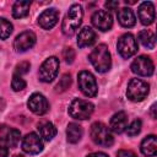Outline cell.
I'll list each match as a JSON object with an SVG mask.
<instances>
[{
    "label": "cell",
    "instance_id": "obj_15",
    "mask_svg": "<svg viewBox=\"0 0 157 157\" xmlns=\"http://www.w3.org/2000/svg\"><path fill=\"white\" fill-rule=\"evenodd\" d=\"M137 15H139V20L141 21L142 25L148 26L151 23H153L155 21V6L151 1H144L137 10Z\"/></svg>",
    "mask_w": 157,
    "mask_h": 157
},
{
    "label": "cell",
    "instance_id": "obj_26",
    "mask_svg": "<svg viewBox=\"0 0 157 157\" xmlns=\"http://www.w3.org/2000/svg\"><path fill=\"white\" fill-rule=\"evenodd\" d=\"M70 85H71V76L69 74H64L60 78V81L58 82V85L55 86V91L56 92H64L69 88Z\"/></svg>",
    "mask_w": 157,
    "mask_h": 157
},
{
    "label": "cell",
    "instance_id": "obj_34",
    "mask_svg": "<svg viewBox=\"0 0 157 157\" xmlns=\"http://www.w3.org/2000/svg\"><path fill=\"white\" fill-rule=\"evenodd\" d=\"M86 157H108V156L105 153H103V152H93V153H91V155H88Z\"/></svg>",
    "mask_w": 157,
    "mask_h": 157
},
{
    "label": "cell",
    "instance_id": "obj_35",
    "mask_svg": "<svg viewBox=\"0 0 157 157\" xmlns=\"http://www.w3.org/2000/svg\"><path fill=\"white\" fill-rule=\"evenodd\" d=\"M155 110H156V104H153V105L151 107V113H152V117H153V118H156V113H155Z\"/></svg>",
    "mask_w": 157,
    "mask_h": 157
},
{
    "label": "cell",
    "instance_id": "obj_19",
    "mask_svg": "<svg viewBox=\"0 0 157 157\" xmlns=\"http://www.w3.org/2000/svg\"><path fill=\"white\" fill-rule=\"evenodd\" d=\"M141 152L147 157H153L157 153V139L155 135H148L141 142Z\"/></svg>",
    "mask_w": 157,
    "mask_h": 157
},
{
    "label": "cell",
    "instance_id": "obj_32",
    "mask_svg": "<svg viewBox=\"0 0 157 157\" xmlns=\"http://www.w3.org/2000/svg\"><path fill=\"white\" fill-rule=\"evenodd\" d=\"M117 157H137V155L130 150H120L118 151Z\"/></svg>",
    "mask_w": 157,
    "mask_h": 157
},
{
    "label": "cell",
    "instance_id": "obj_14",
    "mask_svg": "<svg viewBox=\"0 0 157 157\" xmlns=\"http://www.w3.org/2000/svg\"><path fill=\"white\" fill-rule=\"evenodd\" d=\"M59 20V12L55 9H47L44 10L39 17H38V23L43 29H52Z\"/></svg>",
    "mask_w": 157,
    "mask_h": 157
},
{
    "label": "cell",
    "instance_id": "obj_25",
    "mask_svg": "<svg viewBox=\"0 0 157 157\" xmlns=\"http://www.w3.org/2000/svg\"><path fill=\"white\" fill-rule=\"evenodd\" d=\"M12 33V25L9 20L0 17V39H6Z\"/></svg>",
    "mask_w": 157,
    "mask_h": 157
},
{
    "label": "cell",
    "instance_id": "obj_6",
    "mask_svg": "<svg viewBox=\"0 0 157 157\" xmlns=\"http://www.w3.org/2000/svg\"><path fill=\"white\" fill-rule=\"evenodd\" d=\"M59 59L56 56H49L43 61V64L39 67L38 76L42 82H52L59 71Z\"/></svg>",
    "mask_w": 157,
    "mask_h": 157
},
{
    "label": "cell",
    "instance_id": "obj_18",
    "mask_svg": "<svg viewBox=\"0 0 157 157\" xmlns=\"http://www.w3.org/2000/svg\"><path fill=\"white\" fill-rule=\"evenodd\" d=\"M117 17H118L119 23H120L123 27H126V28H130V27H132V26L136 23L135 15H134L132 10L129 9V7H123V9L118 10Z\"/></svg>",
    "mask_w": 157,
    "mask_h": 157
},
{
    "label": "cell",
    "instance_id": "obj_1",
    "mask_svg": "<svg viewBox=\"0 0 157 157\" xmlns=\"http://www.w3.org/2000/svg\"><path fill=\"white\" fill-rule=\"evenodd\" d=\"M82 17H83V10L82 6L78 4H74L69 7L64 20H63V25H61V29L63 33L65 36H72L75 34V32L78 29V27L81 26L82 22Z\"/></svg>",
    "mask_w": 157,
    "mask_h": 157
},
{
    "label": "cell",
    "instance_id": "obj_3",
    "mask_svg": "<svg viewBox=\"0 0 157 157\" xmlns=\"http://www.w3.org/2000/svg\"><path fill=\"white\" fill-rule=\"evenodd\" d=\"M90 135H91L92 141L96 145H99V146H103V147H109L114 142V137L112 135L110 129L107 125H104L103 123H99V121H96L91 125Z\"/></svg>",
    "mask_w": 157,
    "mask_h": 157
},
{
    "label": "cell",
    "instance_id": "obj_33",
    "mask_svg": "<svg viewBox=\"0 0 157 157\" xmlns=\"http://www.w3.org/2000/svg\"><path fill=\"white\" fill-rule=\"evenodd\" d=\"M119 6V1H105V7L108 10H115Z\"/></svg>",
    "mask_w": 157,
    "mask_h": 157
},
{
    "label": "cell",
    "instance_id": "obj_8",
    "mask_svg": "<svg viewBox=\"0 0 157 157\" xmlns=\"http://www.w3.org/2000/svg\"><path fill=\"white\" fill-rule=\"evenodd\" d=\"M118 52L119 54L124 58L128 59L132 56L137 52V42L135 37L131 33H124L119 39H118Z\"/></svg>",
    "mask_w": 157,
    "mask_h": 157
},
{
    "label": "cell",
    "instance_id": "obj_27",
    "mask_svg": "<svg viewBox=\"0 0 157 157\" xmlns=\"http://www.w3.org/2000/svg\"><path fill=\"white\" fill-rule=\"evenodd\" d=\"M11 87H12V90H13L15 92H20V91H22V90L26 87V81H25L21 76L13 75L12 81H11Z\"/></svg>",
    "mask_w": 157,
    "mask_h": 157
},
{
    "label": "cell",
    "instance_id": "obj_21",
    "mask_svg": "<svg viewBox=\"0 0 157 157\" xmlns=\"http://www.w3.org/2000/svg\"><path fill=\"white\" fill-rule=\"evenodd\" d=\"M38 130H39L40 137H43L45 141L53 140V137L56 135V128L50 121H43L38 124Z\"/></svg>",
    "mask_w": 157,
    "mask_h": 157
},
{
    "label": "cell",
    "instance_id": "obj_7",
    "mask_svg": "<svg viewBox=\"0 0 157 157\" xmlns=\"http://www.w3.org/2000/svg\"><path fill=\"white\" fill-rule=\"evenodd\" d=\"M77 83H78L80 91L86 97H94L98 92L96 78L90 71H86V70L81 71L77 76Z\"/></svg>",
    "mask_w": 157,
    "mask_h": 157
},
{
    "label": "cell",
    "instance_id": "obj_11",
    "mask_svg": "<svg viewBox=\"0 0 157 157\" xmlns=\"http://www.w3.org/2000/svg\"><path fill=\"white\" fill-rule=\"evenodd\" d=\"M43 141L36 132L27 134L22 140V150L29 155H37L43 151Z\"/></svg>",
    "mask_w": 157,
    "mask_h": 157
},
{
    "label": "cell",
    "instance_id": "obj_29",
    "mask_svg": "<svg viewBox=\"0 0 157 157\" xmlns=\"http://www.w3.org/2000/svg\"><path fill=\"white\" fill-rule=\"evenodd\" d=\"M29 67H31V64L28 61H22L20 64L16 65V69H15V75H23V74H27L29 71Z\"/></svg>",
    "mask_w": 157,
    "mask_h": 157
},
{
    "label": "cell",
    "instance_id": "obj_20",
    "mask_svg": "<svg viewBox=\"0 0 157 157\" xmlns=\"http://www.w3.org/2000/svg\"><path fill=\"white\" fill-rule=\"evenodd\" d=\"M82 128L76 123H70L66 128V139L70 144H76L82 137Z\"/></svg>",
    "mask_w": 157,
    "mask_h": 157
},
{
    "label": "cell",
    "instance_id": "obj_23",
    "mask_svg": "<svg viewBox=\"0 0 157 157\" xmlns=\"http://www.w3.org/2000/svg\"><path fill=\"white\" fill-rule=\"evenodd\" d=\"M139 40L140 43L147 48V49H153L155 48V44H156V38H155V34L150 29H144L139 33Z\"/></svg>",
    "mask_w": 157,
    "mask_h": 157
},
{
    "label": "cell",
    "instance_id": "obj_28",
    "mask_svg": "<svg viewBox=\"0 0 157 157\" xmlns=\"http://www.w3.org/2000/svg\"><path fill=\"white\" fill-rule=\"evenodd\" d=\"M141 126H142V123L140 119H136L134 120L128 128H126V132L129 136H136L140 131H141Z\"/></svg>",
    "mask_w": 157,
    "mask_h": 157
},
{
    "label": "cell",
    "instance_id": "obj_9",
    "mask_svg": "<svg viewBox=\"0 0 157 157\" xmlns=\"http://www.w3.org/2000/svg\"><path fill=\"white\" fill-rule=\"evenodd\" d=\"M131 71L139 76H151L155 71V65L148 56L140 55L132 61Z\"/></svg>",
    "mask_w": 157,
    "mask_h": 157
},
{
    "label": "cell",
    "instance_id": "obj_17",
    "mask_svg": "<svg viewBox=\"0 0 157 157\" xmlns=\"http://www.w3.org/2000/svg\"><path fill=\"white\" fill-rule=\"evenodd\" d=\"M128 128V115L125 112L115 113L110 119V130L115 134H121Z\"/></svg>",
    "mask_w": 157,
    "mask_h": 157
},
{
    "label": "cell",
    "instance_id": "obj_10",
    "mask_svg": "<svg viewBox=\"0 0 157 157\" xmlns=\"http://www.w3.org/2000/svg\"><path fill=\"white\" fill-rule=\"evenodd\" d=\"M36 39H37V37L32 31H25L15 38L13 49L17 53H23V52L31 49L36 44Z\"/></svg>",
    "mask_w": 157,
    "mask_h": 157
},
{
    "label": "cell",
    "instance_id": "obj_31",
    "mask_svg": "<svg viewBox=\"0 0 157 157\" xmlns=\"http://www.w3.org/2000/svg\"><path fill=\"white\" fill-rule=\"evenodd\" d=\"M9 156V146L6 145L4 139H0V157H7Z\"/></svg>",
    "mask_w": 157,
    "mask_h": 157
},
{
    "label": "cell",
    "instance_id": "obj_16",
    "mask_svg": "<svg viewBox=\"0 0 157 157\" xmlns=\"http://www.w3.org/2000/svg\"><path fill=\"white\" fill-rule=\"evenodd\" d=\"M96 38H97L96 32L91 27H83L82 29H80L77 34V45L80 48L91 47L96 42Z\"/></svg>",
    "mask_w": 157,
    "mask_h": 157
},
{
    "label": "cell",
    "instance_id": "obj_5",
    "mask_svg": "<svg viewBox=\"0 0 157 157\" xmlns=\"http://www.w3.org/2000/svg\"><path fill=\"white\" fill-rule=\"evenodd\" d=\"M148 91H150V86L147 82L140 78H132L128 85L126 96L132 102H141L147 97Z\"/></svg>",
    "mask_w": 157,
    "mask_h": 157
},
{
    "label": "cell",
    "instance_id": "obj_13",
    "mask_svg": "<svg viewBox=\"0 0 157 157\" xmlns=\"http://www.w3.org/2000/svg\"><path fill=\"white\" fill-rule=\"evenodd\" d=\"M27 105H28L29 110L37 115H43L49 109V103L42 93H33L28 98Z\"/></svg>",
    "mask_w": 157,
    "mask_h": 157
},
{
    "label": "cell",
    "instance_id": "obj_12",
    "mask_svg": "<svg viewBox=\"0 0 157 157\" xmlns=\"http://www.w3.org/2000/svg\"><path fill=\"white\" fill-rule=\"evenodd\" d=\"M92 25L99 29V31H109L113 26V17H112V13L107 10H98L96 11L93 15H92Z\"/></svg>",
    "mask_w": 157,
    "mask_h": 157
},
{
    "label": "cell",
    "instance_id": "obj_30",
    "mask_svg": "<svg viewBox=\"0 0 157 157\" xmlns=\"http://www.w3.org/2000/svg\"><path fill=\"white\" fill-rule=\"evenodd\" d=\"M64 59L69 64H71L74 61V59H75V52H74L72 48H65V50H64Z\"/></svg>",
    "mask_w": 157,
    "mask_h": 157
},
{
    "label": "cell",
    "instance_id": "obj_2",
    "mask_svg": "<svg viewBox=\"0 0 157 157\" xmlns=\"http://www.w3.org/2000/svg\"><path fill=\"white\" fill-rule=\"evenodd\" d=\"M90 61L98 72H107L112 66V58L105 44H98L90 54Z\"/></svg>",
    "mask_w": 157,
    "mask_h": 157
},
{
    "label": "cell",
    "instance_id": "obj_24",
    "mask_svg": "<svg viewBox=\"0 0 157 157\" xmlns=\"http://www.w3.org/2000/svg\"><path fill=\"white\" fill-rule=\"evenodd\" d=\"M2 139L5 140V142H6V145H7L9 147L15 148V147L18 145V142H20L21 132H20L17 129H10V130H7L6 135H5Z\"/></svg>",
    "mask_w": 157,
    "mask_h": 157
},
{
    "label": "cell",
    "instance_id": "obj_22",
    "mask_svg": "<svg viewBox=\"0 0 157 157\" xmlns=\"http://www.w3.org/2000/svg\"><path fill=\"white\" fill-rule=\"evenodd\" d=\"M31 1H16L12 6V16L15 18H23L28 15Z\"/></svg>",
    "mask_w": 157,
    "mask_h": 157
},
{
    "label": "cell",
    "instance_id": "obj_36",
    "mask_svg": "<svg viewBox=\"0 0 157 157\" xmlns=\"http://www.w3.org/2000/svg\"><path fill=\"white\" fill-rule=\"evenodd\" d=\"M15 157H25V156H22V155H16Z\"/></svg>",
    "mask_w": 157,
    "mask_h": 157
},
{
    "label": "cell",
    "instance_id": "obj_4",
    "mask_svg": "<svg viewBox=\"0 0 157 157\" xmlns=\"http://www.w3.org/2000/svg\"><path fill=\"white\" fill-rule=\"evenodd\" d=\"M94 110V105L85 99H74L69 107V114L77 120H85L88 119Z\"/></svg>",
    "mask_w": 157,
    "mask_h": 157
}]
</instances>
